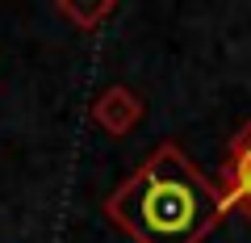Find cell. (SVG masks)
I'll return each mask as SVG.
<instances>
[{
    "label": "cell",
    "instance_id": "cell-1",
    "mask_svg": "<svg viewBox=\"0 0 251 243\" xmlns=\"http://www.w3.org/2000/svg\"><path fill=\"white\" fill-rule=\"evenodd\" d=\"M226 210V189L172 143L151 151L105 201V214L134 243H201Z\"/></svg>",
    "mask_w": 251,
    "mask_h": 243
},
{
    "label": "cell",
    "instance_id": "cell-2",
    "mask_svg": "<svg viewBox=\"0 0 251 243\" xmlns=\"http://www.w3.org/2000/svg\"><path fill=\"white\" fill-rule=\"evenodd\" d=\"M222 189H226V201H230V206H243L247 218H251V122L230 138Z\"/></svg>",
    "mask_w": 251,
    "mask_h": 243
}]
</instances>
